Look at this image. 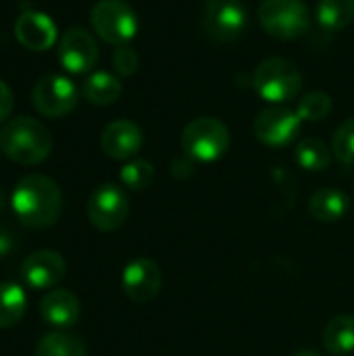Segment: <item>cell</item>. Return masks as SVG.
Wrapping results in <instances>:
<instances>
[{
  "label": "cell",
  "instance_id": "1",
  "mask_svg": "<svg viewBox=\"0 0 354 356\" xmlns=\"http://www.w3.org/2000/svg\"><path fill=\"white\" fill-rule=\"evenodd\" d=\"M10 207L23 225L44 229L58 221L63 211V194L54 179L31 173L17 181L10 196Z\"/></svg>",
  "mask_w": 354,
  "mask_h": 356
},
{
  "label": "cell",
  "instance_id": "2",
  "mask_svg": "<svg viewBox=\"0 0 354 356\" xmlns=\"http://www.w3.org/2000/svg\"><path fill=\"white\" fill-rule=\"evenodd\" d=\"M0 150L23 167L40 165L52 150V136L44 123L31 117H15L0 129Z\"/></svg>",
  "mask_w": 354,
  "mask_h": 356
},
{
  "label": "cell",
  "instance_id": "3",
  "mask_svg": "<svg viewBox=\"0 0 354 356\" xmlns=\"http://www.w3.org/2000/svg\"><path fill=\"white\" fill-rule=\"evenodd\" d=\"M252 88L265 102L282 106L298 98L303 90V73L292 60L273 56L255 69Z\"/></svg>",
  "mask_w": 354,
  "mask_h": 356
},
{
  "label": "cell",
  "instance_id": "4",
  "mask_svg": "<svg viewBox=\"0 0 354 356\" xmlns=\"http://www.w3.org/2000/svg\"><path fill=\"white\" fill-rule=\"evenodd\" d=\"M232 144L230 129L215 117H198L190 121L182 131V148L190 161L215 163Z\"/></svg>",
  "mask_w": 354,
  "mask_h": 356
},
{
  "label": "cell",
  "instance_id": "5",
  "mask_svg": "<svg viewBox=\"0 0 354 356\" xmlns=\"http://www.w3.org/2000/svg\"><path fill=\"white\" fill-rule=\"evenodd\" d=\"M259 23L275 40H296L309 33L311 13L303 0H263Z\"/></svg>",
  "mask_w": 354,
  "mask_h": 356
},
{
  "label": "cell",
  "instance_id": "6",
  "mask_svg": "<svg viewBox=\"0 0 354 356\" xmlns=\"http://www.w3.org/2000/svg\"><path fill=\"white\" fill-rule=\"evenodd\" d=\"M90 23L106 44L125 46L138 33L136 10L123 0H98L90 10Z\"/></svg>",
  "mask_w": 354,
  "mask_h": 356
},
{
  "label": "cell",
  "instance_id": "7",
  "mask_svg": "<svg viewBox=\"0 0 354 356\" xmlns=\"http://www.w3.org/2000/svg\"><path fill=\"white\" fill-rule=\"evenodd\" d=\"M202 27L215 42H236L248 27L246 6L240 0H207L202 10Z\"/></svg>",
  "mask_w": 354,
  "mask_h": 356
},
{
  "label": "cell",
  "instance_id": "8",
  "mask_svg": "<svg viewBox=\"0 0 354 356\" xmlns=\"http://www.w3.org/2000/svg\"><path fill=\"white\" fill-rule=\"evenodd\" d=\"M77 100H79V92L75 83L63 75L40 77L31 92L33 108L48 119L69 115L77 106Z\"/></svg>",
  "mask_w": 354,
  "mask_h": 356
},
{
  "label": "cell",
  "instance_id": "9",
  "mask_svg": "<svg viewBox=\"0 0 354 356\" xmlns=\"http://www.w3.org/2000/svg\"><path fill=\"white\" fill-rule=\"evenodd\" d=\"M86 213L96 229L115 232L125 223L129 215V198L119 186L102 184L90 194Z\"/></svg>",
  "mask_w": 354,
  "mask_h": 356
},
{
  "label": "cell",
  "instance_id": "10",
  "mask_svg": "<svg viewBox=\"0 0 354 356\" xmlns=\"http://www.w3.org/2000/svg\"><path fill=\"white\" fill-rule=\"evenodd\" d=\"M300 125L303 121L296 111H290L286 106H271L257 115L252 131L261 144L269 148H282L298 138Z\"/></svg>",
  "mask_w": 354,
  "mask_h": 356
},
{
  "label": "cell",
  "instance_id": "11",
  "mask_svg": "<svg viewBox=\"0 0 354 356\" xmlns=\"http://www.w3.org/2000/svg\"><path fill=\"white\" fill-rule=\"evenodd\" d=\"M58 60L75 75H83L98 63V44L83 27H69L58 40Z\"/></svg>",
  "mask_w": 354,
  "mask_h": 356
},
{
  "label": "cell",
  "instance_id": "12",
  "mask_svg": "<svg viewBox=\"0 0 354 356\" xmlns=\"http://www.w3.org/2000/svg\"><path fill=\"white\" fill-rule=\"evenodd\" d=\"M121 286L129 300H134L138 305L148 302L161 292V286H163L161 267L150 259H144V257L136 259L123 269Z\"/></svg>",
  "mask_w": 354,
  "mask_h": 356
},
{
  "label": "cell",
  "instance_id": "13",
  "mask_svg": "<svg viewBox=\"0 0 354 356\" xmlns=\"http://www.w3.org/2000/svg\"><path fill=\"white\" fill-rule=\"evenodd\" d=\"M67 273V263L56 250H35L21 263V277L31 290H50Z\"/></svg>",
  "mask_w": 354,
  "mask_h": 356
},
{
  "label": "cell",
  "instance_id": "14",
  "mask_svg": "<svg viewBox=\"0 0 354 356\" xmlns=\"http://www.w3.org/2000/svg\"><path fill=\"white\" fill-rule=\"evenodd\" d=\"M144 144V134L140 125L127 119H117L102 129L100 146L102 152L115 161H131Z\"/></svg>",
  "mask_w": 354,
  "mask_h": 356
},
{
  "label": "cell",
  "instance_id": "15",
  "mask_svg": "<svg viewBox=\"0 0 354 356\" xmlns=\"http://www.w3.org/2000/svg\"><path fill=\"white\" fill-rule=\"evenodd\" d=\"M15 38L19 40V44L23 48L42 52L56 44L58 31H56L54 21L46 13L27 10L15 23Z\"/></svg>",
  "mask_w": 354,
  "mask_h": 356
},
{
  "label": "cell",
  "instance_id": "16",
  "mask_svg": "<svg viewBox=\"0 0 354 356\" xmlns=\"http://www.w3.org/2000/svg\"><path fill=\"white\" fill-rule=\"evenodd\" d=\"M79 300L69 290H50L40 302V315L50 327H73L79 319Z\"/></svg>",
  "mask_w": 354,
  "mask_h": 356
},
{
  "label": "cell",
  "instance_id": "17",
  "mask_svg": "<svg viewBox=\"0 0 354 356\" xmlns=\"http://www.w3.org/2000/svg\"><path fill=\"white\" fill-rule=\"evenodd\" d=\"M348 196L336 188L317 190L309 200L311 215L321 223H336L348 213Z\"/></svg>",
  "mask_w": 354,
  "mask_h": 356
},
{
  "label": "cell",
  "instance_id": "18",
  "mask_svg": "<svg viewBox=\"0 0 354 356\" xmlns=\"http://www.w3.org/2000/svg\"><path fill=\"white\" fill-rule=\"evenodd\" d=\"M323 348L334 356H346L354 350V317L338 315L323 330Z\"/></svg>",
  "mask_w": 354,
  "mask_h": 356
},
{
  "label": "cell",
  "instance_id": "19",
  "mask_svg": "<svg viewBox=\"0 0 354 356\" xmlns=\"http://www.w3.org/2000/svg\"><path fill=\"white\" fill-rule=\"evenodd\" d=\"M121 81L119 77L106 73V71H96L92 75L86 77L83 86H81V94L88 102L96 104V106H106L113 104L119 96H121Z\"/></svg>",
  "mask_w": 354,
  "mask_h": 356
},
{
  "label": "cell",
  "instance_id": "20",
  "mask_svg": "<svg viewBox=\"0 0 354 356\" xmlns=\"http://www.w3.org/2000/svg\"><path fill=\"white\" fill-rule=\"evenodd\" d=\"M315 19L325 31H342L354 19V0H319Z\"/></svg>",
  "mask_w": 354,
  "mask_h": 356
},
{
  "label": "cell",
  "instance_id": "21",
  "mask_svg": "<svg viewBox=\"0 0 354 356\" xmlns=\"http://www.w3.org/2000/svg\"><path fill=\"white\" fill-rule=\"evenodd\" d=\"M27 309V294L19 284L2 282L0 284V330L13 327L21 321Z\"/></svg>",
  "mask_w": 354,
  "mask_h": 356
},
{
  "label": "cell",
  "instance_id": "22",
  "mask_svg": "<svg viewBox=\"0 0 354 356\" xmlns=\"http://www.w3.org/2000/svg\"><path fill=\"white\" fill-rule=\"evenodd\" d=\"M296 163L305 169V171H311V173H319V171H325L332 163V148L319 140V138H303L298 144H296Z\"/></svg>",
  "mask_w": 354,
  "mask_h": 356
},
{
  "label": "cell",
  "instance_id": "23",
  "mask_svg": "<svg viewBox=\"0 0 354 356\" xmlns=\"http://www.w3.org/2000/svg\"><path fill=\"white\" fill-rule=\"evenodd\" d=\"M33 356H86V346L73 334L52 332L40 340Z\"/></svg>",
  "mask_w": 354,
  "mask_h": 356
},
{
  "label": "cell",
  "instance_id": "24",
  "mask_svg": "<svg viewBox=\"0 0 354 356\" xmlns=\"http://www.w3.org/2000/svg\"><path fill=\"white\" fill-rule=\"evenodd\" d=\"M332 96L328 92H309L296 104V115L303 123H315L332 113Z\"/></svg>",
  "mask_w": 354,
  "mask_h": 356
},
{
  "label": "cell",
  "instance_id": "25",
  "mask_svg": "<svg viewBox=\"0 0 354 356\" xmlns=\"http://www.w3.org/2000/svg\"><path fill=\"white\" fill-rule=\"evenodd\" d=\"M121 184L129 190H146L154 181V167L146 159H131L121 167Z\"/></svg>",
  "mask_w": 354,
  "mask_h": 356
},
{
  "label": "cell",
  "instance_id": "26",
  "mask_svg": "<svg viewBox=\"0 0 354 356\" xmlns=\"http://www.w3.org/2000/svg\"><path fill=\"white\" fill-rule=\"evenodd\" d=\"M332 152L342 165L354 167V119L344 121L336 129L332 138Z\"/></svg>",
  "mask_w": 354,
  "mask_h": 356
},
{
  "label": "cell",
  "instance_id": "27",
  "mask_svg": "<svg viewBox=\"0 0 354 356\" xmlns=\"http://www.w3.org/2000/svg\"><path fill=\"white\" fill-rule=\"evenodd\" d=\"M138 65H140V56H138V52L129 44L115 48V52H113V67H115V71L119 75H123V77L134 75L138 71Z\"/></svg>",
  "mask_w": 354,
  "mask_h": 356
},
{
  "label": "cell",
  "instance_id": "28",
  "mask_svg": "<svg viewBox=\"0 0 354 356\" xmlns=\"http://www.w3.org/2000/svg\"><path fill=\"white\" fill-rule=\"evenodd\" d=\"M13 92L10 88L6 86V81L0 79V123H4L8 117H10V111H13Z\"/></svg>",
  "mask_w": 354,
  "mask_h": 356
},
{
  "label": "cell",
  "instance_id": "29",
  "mask_svg": "<svg viewBox=\"0 0 354 356\" xmlns=\"http://www.w3.org/2000/svg\"><path fill=\"white\" fill-rule=\"evenodd\" d=\"M294 356H319L315 350H298Z\"/></svg>",
  "mask_w": 354,
  "mask_h": 356
},
{
  "label": "cell",
  "instance_id": "30",
  "mask_svg": "<svg viewBox=\"0 0 354 356\" xmlns=\"http://www.w3.org/2000/svg\"><path fill=\"white\" fill-rule=\"evenodd\" d=\"M0 152H2V150H0Z\"/></svg>",
  "mask_w": 354,
  "mask_h": 356
}]
</instances>
